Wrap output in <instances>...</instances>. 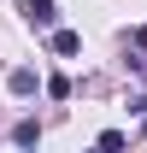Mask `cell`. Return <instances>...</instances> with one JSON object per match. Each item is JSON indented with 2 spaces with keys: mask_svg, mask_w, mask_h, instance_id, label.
Masks as SVG:
<instances>
[{
  "mask_svg": "<svg viewBox=\"0 0 147 153\" xmlns=\"http://www.w3.org/2000/svg\"><path fill=\"white\" fill-rule=\"evenodd\" d=\"M18 12H24V24H36V30H53V24H59V6H53V0H18Z\"/></svg>",
  "mask_w": 147,
  "mask_h": 153,
  "instance_id": "cell-1",
  "label": "cell"
},
{
  "mask_svg": "<svg viewBox=\"0 0 147 153\" xmlns=\"http://www.w3.org/2000/svg\"><path fill=\"white\" fill-rule=\"evenodd\" d=\"M36 88H41V76H36V71H24V65H18V71H12V94H18V100H30Z\"/></svg>",
  "mask_w": 147,
  "mask_h": 153,
  "instance_id": "cell-2",
  "label": "cell"
},
{
  "mask_svg": "<svg viewBox=\"0 0 147 153\" xmlns=\"http://www.w3.org/2000/svg\"><path fill=\"white\" fill-rule=\"evenodd\" d=\"M53 53H59V59L82 53V36H76V30H53Z\"/></svg>",
  "mask_w": 147,
  "mask_h": 153,
  "instance_id": "cell-3",
  "label": "cell"
},
{
  "mask_svg": "<svg viewBox=\"0 0 147 153\" xmlns=\"http://www.w3.org/2000/svg\"><path fill=\"white\" fill-rule=\"evenodd\" d=\"M12 141H18V147H36V141H41V124H36V118H24L18 130H12Z\"/></svg>",
  "mask_w": 147,
  "mask_h": 153,
  "instance_id": "cell-4",
  "label": "cell"
},
{
  "mask_svg": "<svg viewBox=\"0 0 147 153\" xmlns=\"http://www.w3.org/2000/svg\"><path fill=\"white\" fill-rule=\"evenodd\" d=\"M124 147H129L124 130H106V135H100V153H124Z\"/></svg>",
  "mask_w": 147,
  "mask_h": 153,
  "instance_id": "cell-5",
  "label": "cell"
},
{
  "mask_svg": "<svg viewBox=\"0 0 147 153\" xmlns=\"http://www.w3.org/2000/svg\"><path fill=\"white\" fill-rule=\"evenodd\" d=\"M141 135H147V100H141Z\"/></svg>",
  "mask_w": 147,
  "mask_h": 153,
  "instance_id": "cell-6",
  "label": "cell"
},
{
  "mask_svg": "<svg viewBox=\"0 0 147 153\" xmlns=\"http://www.w3.org/2000/svg\"><path fill=\"white\" fill-rule=\"evenodd\" d=\"M94 153H100V147H94Z\"/></svg>",
  "mask_w": 147,
  "mask_h": 153,
  "instance_id": "cell-7",
  "label": "cell"
}]
</instances>
